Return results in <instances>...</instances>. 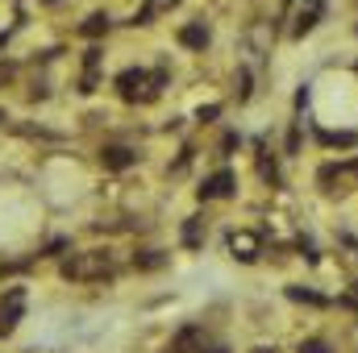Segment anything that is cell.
<instances>
[{
  "label": "cell",
  "instance_id": "cell-1",
  "mask_svg": "<svg viewBox=\"0 0 358 353\" xmlns=\"http://www.w3.org/2000/svg\"><path fill=\"white\" fill-rule=\"evenodd\" d=\"M59 274L67 283H104L117 274V262L108 250H84V254H71L67 262L59 266Z\"/></svg>",
  "mask_w": 358,
  "mask_h": 353
},
{
  "label": "cell",
  "instance_id": "cell-2",
  "mask_svg": "<svg viewBox=\"0 0 358 353\" xmlns=\"http://www.w3.org/2000/svg\"><path fill=\"white\" fill-rule=\"evenodd\" d=\"M167 84V71H146V67H129L117 75V91L125 104H150L159 100V91Z\"/></svg>",
  "mask_w": 358,
  "mask_h": 353
},
{
  "label": "cell",
  "instance_id": "cell-3",
  "mask_svg": "<svg viewBox=\"0 0 358 353\" xmlns=\"http://www.w3.org/2000/svg\"><path fill=\"white\" fill-rule=\"evenodd\" d=\"M317 183H321L325 195H346V191H355L358 187V158L321 167V171H317Z\"/></svg>",
  "mask_w": 358,
  "mask_h": 353
},
{
  "label": "cell",
  "instance_id": "cell-4",
  "mask_svg": "<svg viewBox=\"0 0 358 353\" xmlns=\"http://www.w3.org/2000/svg\"><path fill=\"white\" fill-rule=\"evenodd\" d=\"M167 353H229L225 345H217L204 329H196V324H187V329H179L176 341L167 345Z\"/></svg>",
  "mask_w": 358,
  "mask_h": 353
},
{
  "label": "cell",
  "instance_id": "cell-5",
  "mask_svg": "<svg viewBox=\"0 0 358 353\" xmlns=\"http://www.w3.org/2000/svg\"><path fill=\"white\" fill-rule=\"evenodd\" d=\"M21 316H25V291L21 287H8L0 295V337H8L21 324Z\"/></svg>",
  "mask_w": 358,
  "mask_h": 353
},
{
  "label": "cell",
  "instance_id": "cell-6",
  "mask_svg": "<svg viewBox=\"0 0 358 353\" xmlns=\"http://www.w3.org/2000/svg\"><path fill=\"white\" fill-rule=\"evenodd\" d=\"M259 250H263V241H259L255 233H229V254H234L238 262H255Z\"/></svg>",
  "mask_w": 358,
  "mask_h": 353
},
{
  "label": "cell",
  "instance_id": "cell-7",
  "mask_svg": "<svg viewBox=\"0 0 358 353\" xmlns=\"http://www.w3.org/2000/svg\"><path fill=\"white\" fill-rule=\"evenodd\" d=\"M225 195H234V175H229V171H217V175L204 179L200 200H225Z\"/></svg>",
  "mask_w": 358,
  "mask_h": 353
},
{
  "label": "cell",
  "instance_id": "cell-8",
  "mask_svg": "<svg viewBox=\"0 0 358 353\" xmlns=\"http://www.w3.org/2000/svg\"><path fill=\"white\" fill-rule=\"evenodd\" d=\"M321 13H325V0H308L300 13H296V25H292V38H304L317 21H321Z\"/></svg>",
  "mask_w": 358,
  "mask_h": 353
},
{
  "label": "cell",
  "instance_id": "cell-9",
  "mask_svg": "<svg viewBox=\"0 0 358 353\" xmlns=\"http://www.w3.org/2000/svg\"><path fill=\"white\" fill-rule=\"evenodd\" d=\"M134 158H138V154H134L129 146H104V150H100V163H104L108 171H125V167H134Z\"/></svg>",
  "mask_w": 358,
  "mask_h": 353
},
{
  "label": "cell",
  "instance_id": "cell-10",
  "mask_svg": "<svg viewBox=\"0 0 358 353\" xmlns=\"http://www.w3.org/2000/svg\"><path fill=\"white\" fill-rule=\"evenodd\" d=\"M179 42H183L187 50H204V46H208V25H204V21L183 25V29H179Z\"/></svg>",
  "mask_w": 358,
  "mask_h": 353
},
{
  "label": "cell",
  "instance_id": "cell-11",
  "mask_svg": "<svg viewBox=\"0 0 358 353\" xmlns=\"http://www.w3.org/2000/svg\"><path fill=\"white\" fill-rule=\"evenodd\" d=\"M179 0H142V8H138V17H134V25H150L159 13H171Z\"/></svg>",
  "mask_w": 358,
  "mask_h": 353
},
{
  "label": "cell",
  "instance_id": "cell-12",
  "mask_svg": "<svg viewBox=\"0 0 358 353\" xmlns=\"http://www.w3.org/2000/svg\"><path fill=\"white\" fill-rule=\"evenodd\" d=\"M104 29H108V17H104V13H92L88 21L80 25V33H84V38H100Z\"/></svg>",
  "mask_w": 358,
  "mask_h": 353
},
{
  "label": "cell",
  "instance_id": "cell-13",
  "mask_svg": "<svg viewBox=\"0 0 358 353\" xmlns=\"http://www.w3.org/2000/svg\"><path fill=\"white\" fill-rule=\"evenodd\" d=\"M317 137H321V146H355L358 142V133H334V129H321Z\"/></svg>",
  "mask_w": 358,
  "mask_h": 353
},
{
  "label": "cell",
  "instance_id": "cell-14",
  "mask_svg": "<svg viewBox=\"0 0 358 353\" xmlns=\"http://www.w3.org/2000/svg\"><path fill=\"white\" fill-rule=\"evenodd\" d=\"M163 262H167V254H159V250H146V254H138V258H134L138 270H159Z\"/></svg>",
  "mask_w": 358,
  "mask_h": 353
},
{
  "label": "cell",
  "instance_id": "cell-15",
  "mask_svg": "<svg viewBox=\"0 0 358 353\" xmlns=\"http://www.w3.org/2000/svg\"><path fill=\"white\" fill-rule=\"evenodd\" d=\"M183 246H200V220H187V229H183Z\"/></svg>",
  "mask_w": 358,
  "mask_h": 353
},
{
  "label": "cell",
  "instance_id": "cell-16",
  "mask_svg": "<svg viewBox=\"0 0 358 353\" xmlns=\"http://www.w3.org/2000/svg\"><path fill=\"white\" fill-rule=\"evenodd\" d=\"M287 295H292V299H304V303H325L321 295H313V291H300V287H287Z\"/></svg>",
  "mask_w": 358,
  "mask_h": 353
},
{
  "label": "cell",
  "instance_id": "cell-17",
  "mask_svg": "<svg viewBox=\"0 0 358 353\" xmlns=\"http://www.w3.org/2000/svg\"><path fill=\"white\" fill-rule=\"evenodd\" d=\"M300 353H329V345H325L321 337H313V341H304V345H300Z\"/></svg>",
  "mask_w": 358,
  "mask_h": 353
},
{
  "label": "cell",
  "instance_id": "cell-18",
  "mask_svg": "<svg viewBox=\"0 0 358 353\" xmlns=\"http://www.w3.org/2000/svg\"><path fill=\"white\" fill-rule=\"evenodd\" d=\"M8 75H13V67H0V84H4V80H8Z\"/></svg>",
  "mask_w": 358,
  "mask_h": 353
},
{
  "label": "cell",
  "instance_id": "cell-19",
  "mask_svg": "<svg viewBox=\"0 0 358 353\" xmlns=\"http://www.w3.org/2000/svg\"><path fill=\"white\" fill-rule=\"evenodd\" d=\"M255 353H275V350H255Z\"/></svg>",
  "mask_w": 358,
  "mask_h": 353
},
{
  "label": "cell",
  "instance_id": "cell-20",
  "mask_svg": "<svg viewBox=\"0 0 358 353\" xmlns=\"http://www.w3.org/2000/svg\"><path fill=\"white\" fill-rule=\"evenodd\" d=\"M0 121H4V112H0Z\"/></svg>",
  "mask_w": 358,
  "mask_h": 353
}]
</instances>
